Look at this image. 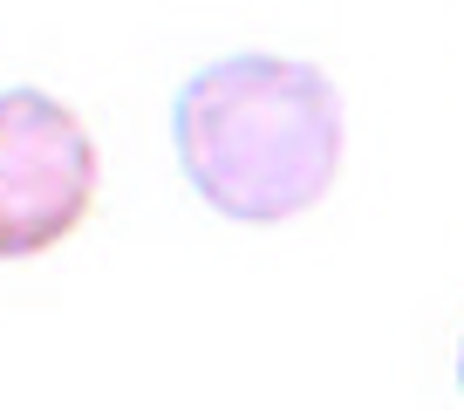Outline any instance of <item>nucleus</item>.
Wrapping results in <instances>:
<instances>
[{
    "label": "nucleus",
    "instance_id": "nucleus-1",
    "mask_svg": "<svg viewBox=\"0 0 464 410\" xmlns=\"http://www.w3.org/2000/svg\"><path fill=\"white\" fill-rule=\"evenodd\" d=\"M171 144L212 212L246 226L301 220L342 171V89L301 55L205 62L171 102Z\"/></svg>",
    "mask_w": 464,
    "mask_h": 410
},
{
    "label": "nucleus",
    "instance_id": "nucleus-2",
    "mask_svg": "<svg viewBox=\"0 0 464 410\" xmlns=\"http://www.w3.org/2000/svg\"><path fill=\"white\" fill-rule=\"evenodd\" d=\"M102 151L62 96L0 89V260H34L89 220Z\"/></svg>",
    "mask_w": 464,
    "mask_h": 410
},
{
    "label": "nucleus",
    "instance_id": "nucleus-3",
    "mask_svg": "<svg viewBox=\"0 0 464 410\" xmlns=\"http://www.w3.org/2000/svg\"><path fill=\"white\" fill-rule=\"evenodd\" d=\"M458 383H464V342H458Z\"/></svg>",
    "mask_w": 464,
    "mask_h": 410
}]
</instances>
